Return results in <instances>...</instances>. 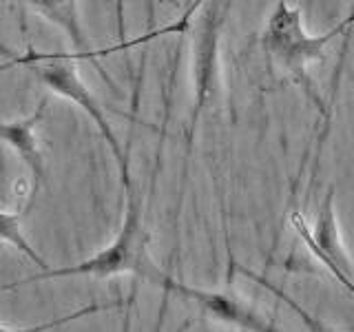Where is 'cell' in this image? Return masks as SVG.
<instances>
[{
  "mask_svg": "<svg viewBox=\"0 0 354 332\" xmlns=\"http://www.w3.org/2000/svg\"><path fill=\"white\" fill-rule=\"evenodd\" d=\"M29 7L33 14H38L42 18H47L51 25L60 27L64 31V36L73 42V58L75 60H95L100 55L113 53L118 49H93L91 38L86 36V31L82 27L80 20V9H77L75 0H31V3H22Z\"/></svg>",
  "mask_w": 354,
  "mask_h": 332,
  "instance_id": "cell-8",
  "label": "cell"
},
{
  "mask_svg": "<svg viewBox=\"0 0 354 332\" xmlns=\"http://www.w3.org/2000/svg\"><path fill=\"white\" fill-rule=\"evenodd\" d=\"M118 275H133L153 286H162V282L169 277L153 261V255L149 250V232L147 226H144V204L140 193L136 191V186L127 191L124 221H122V228L115 235V239L106 248H102L93 257H88L80 264L62 266V268H49L44 273L31 275L27 279L7 284L5 290H14L18 286L47 282V279H66V277L109 279V277H118Z\"/></svg>",
  "mask_w": 354,
  "mask_h": 332,
  "instance_id": "cell-1",
  "label": "cell"
},
{
  "mask_svg": "<svg viewBox=\"0 0 354 332\" xmlns=\"http://www.w3.org/2000/svg\"><path fill=\"white\" fill-rule=\"evenodd\" d=\"M162 290L173 293L177 297L186 299L199 308V313L210 317L219 324H226L232 328H239L243 332H283L277 328L270 319H266L257 308L243 302L230 290H206V288H195L184 282H177L169 275L162 282Z\"/></svg>",
  "mask_w": 354,
  "mask_h": 332,
  "instance_id": "cell-5",
  "label": "cell"
},
{
  "mask_svg": "<svg viewBox=\"0 0 354 332\" xmlns=\"http://www.w3.org/2000/svg\"><path fill=\"white\" fill-rule=\"evenodd\" d=\"M29 208H31V204H27L22 213H27ZM22 213H9L7 208H3V213H0V224H3V228H0V232H3L5 243H11V246H14L18 252L25 255L29 261L36 264L38 268H40V273H44V270H49L47 261L40 257L38 250L31 246L29 239L22 235V230H20V217H22Z\"/></svg>",
  "mask_w": 354,
  "mask_h": 332,
  "instance_id": "cell-10",
  "label": "cell"
},
{
  "mask_svg": "<svg viewBox=\"0 0 354 332\" xmlns=\"http://www.w3.org/2000/svg\"><path fill=\"white\" fill-rule=\"evenodd\" d=\"M11 64H20L27 66V69L38 77L40 84H44L51 93L60 95L69 102L77 104L84 113L95 122L97 131L102 133L104 142L109 144L111 153L118 162V171H120V182L124 193L129 188H133V177H131V166H129V155L122 149V144L115 136L113 127L106 118V111L100 104V100L95 98V93L86 86V82L82 80L80 71H77L75 58L71 53H38L29 49L25 55H16L14 62L3 64V69H9Z\"/></svg>",
  "mask_w": 354,
  "mask_h": 332,
  "instance_id": "cell-3",
  "label": "cell"
},
{
  "mask_svg": "<svg viewBox=\"0 0 354 332\" xmlns=\"http://www.w3.org/2000/svg\"><path fill=\"white\" fill-rule=\"evenodd\" d=\"M118 306H124L122 299H115V302H109V304H91V306H84L80 310H73L71 315H64V317H58V319H49V321H42V324H33V326H3L0 332H51V330H58L66 324H73V321L82 319V317H88V315H97L102 313V310H113Z\"/></svg>",
  "mask_w": 354,
  "mask_h": 332,
  "instance_id": "cell-11",
  "label": "cell"
},
{
  "mask_svg": "<svg viewBox=\"0 0 354 332\" xmlns=\"http://www.w3.org/2000/svg\"><path fill=\"white\" fill-rule=\"evenodd\" d=\"M290 226L295 228L297 237L301 239L308 250L326 266L332 277L346 275L354 279V266L343 248L339 228H337V213H335V191L326 193L321 208L317 213V224L308 226L301 213H290Z\"/></svg>",
  "mask_w": 354,
  "mask_h": 332,
  "instance_id": "cell-6",
  "label": "cell"
},
{
  "mask_svg": "<svg viewBox=\"0 0 354 332\" xmlns=\"http://www.w3.org/2000/svg\"><path fill=\"white\" fill-rule=\"evenodd\" d=\"M230 3H202L193 29L191 51V80H193V107L188 122V138H193L195 127L204 111L221 98V71H219V44L224 33Z\"/></svg>",
  "mask_w": 354,
  "mask_h": 332,
  "instance_id": "cell-4",
  "label": "cell"
},
{
  "mask_svg": "<svg viewBox=\"0 0 354 332\" xmlns=\"http://www.w3.org/2000/svg\"><path fill=\"white\" fill-rule=\"evenodd\" d=\"M232 273L235 275H241L243 279H248V282H252V284H257V286H261L263 290H268V293H272L277 299H279L281 304H286L288 308L292 310V313L301 319V324H304V328L308 330V332H339L337 328H332V326H328L326 321H321L319 317H315V315H310L308 310L297 302V299H292L290 295H288L286 290H281L279 286H274L270 279H266V277H261L259 273H254L252 268H248V266H243V264H232Z\"/></svg>",
  "mask_w": 354,
  "mask_h": 332,
  "instance_id": "cell-9",
  "label": "cell"
},
{
  "mask_svg": "<svg viewBox=\"0 0 354 332\" xmlns=\"http://www.w3.org/2000/svg\"><path fill=\"white\" fill-rule=\"evenodd\" d=\"M352 27H354V11L330 31H324L321 36H310L304 27L301 9L292 7L286 0H279V3H274V9L270 11L268 20H266L261 44L263 51L272 58V62H277V66L283 73L290 75L304 89L306 95L313 100L321 113H326L324 100H321L313 77L308 73V66L324 58V53L332 44V40L348 33Z\"/></svg>",
  "mask_w": 354,
  "mask_h": 332,
  "instance_id": "cell-2",
  "label": "cell"
},
{
  "mask_svg": "<svg viewBox=\"0 0 354 332\" xmlns=\"http://www.w3.org/2000/svg\"><path fill=\"white\" fill-rule=\"evenodd\" d=\"M191 326H193V319H188V321H184L180 328H177V332H188V328H191Z\"/></svg>",
  "mask_w": 354,
  "mask_h": 332,
  "instance_id": "cell-12",
  "label": "cell"
},
{
  "mask_svg": "<svg viewBox=\"0 0 354 332\" xmlns=\"http://www.w3.org/2000/svg\"><path fill=\"white\" fill-rule=\"evenodd\" d=\"M47 107H49V95H44L31 116L18 118V120H7V122H3V127H0V136H3V140L16 151L18 158L25 162L27 169L31 171L33 191H38L40 182L44 180V155L38 144L36 129L44 120Z\"/></svg>",
  "mask_w": 354,
  "mask_h": 332,
  "instance_id": "cell-7",
  "label": "cell"
}]
</instances>
